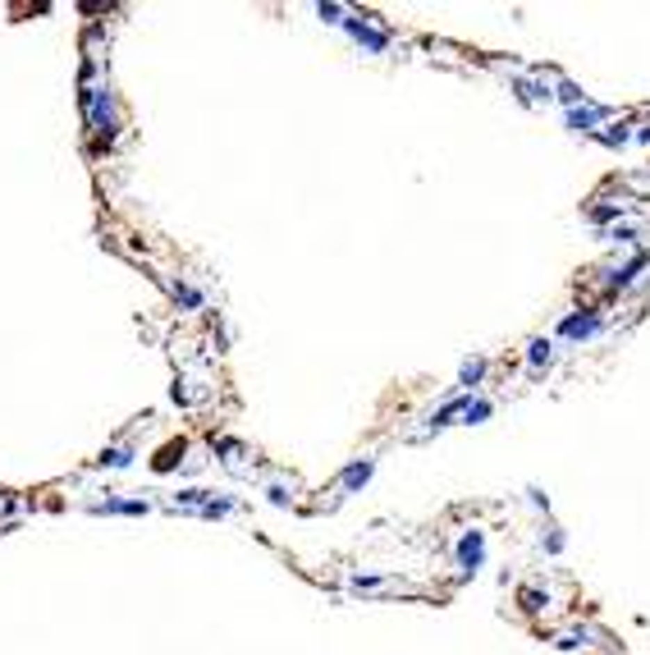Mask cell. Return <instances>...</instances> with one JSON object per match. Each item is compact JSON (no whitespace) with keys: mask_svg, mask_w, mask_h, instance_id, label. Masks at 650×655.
Wrapping results in <instances>:
<instances>
[{"mask_svg":"<svg viewBox=\"0 0 650 655\" xmlns=\"http://www.w3.org/2000/svg\"><path fill=\"white\" fill-rule=\"evenodd\" d=\"M88 115H92V124H97V133H106V138L115 133L111 101H106V92H101V88H88Z\"/></svg>","mask_w":650,"mask_h":655,"instance_id":"obj_1","label":"cell"},{"mask_svg":"<svg viewBox=\"0 0 650 655\" xmlns=\"http://www.w3.org/2000/svg\"><path fill=\"white\" fill-rule=\"evenodd\" d=\"M595 330H600V317H595V312H586V317H568L559 326V335L563 339H591Z\"/></svg>","mask_w":650,"mask_h":655,"instance_id":"obj_2","label":"cell"},{"mask_svg":"<svg viewBox=\"0 0 650 655\" xmlns=\"http://www.w3.org/2000/svg\"><path fill=\"white\" fill-rule=\"evenodd\" d=\"M458 559H463L467 573L481 564V532H467V536H463V546H458Z\"/></svg>","mask_w":650,"mask_h":655,"instance_id":"obj_3","label":"cell"},{"mask_svg":"<svg viewBox=\"0 0 650 655\" xmlns=\"http://www.w3.org/2000/svg\"><path fill=\"white\" fill-rule=\"evenodd\" d=\"M366 477H371V463H353V468L343 472V491H357Z\"/></svg>","mask_w":650,"mask_h":655,"instance_id":"obj_4","label":"cell"},{"mask_svg":"<svg viewBox=\"0 0 650 655\" xmlns=\"http://www.w3.org/2000/svg\"><path fill=\"white\" fill-rule=\"evenodd\" d=\"M97 509H101V514H106V509H111V514H143L147 504L143 500H129V504H124V500H106V504H97Z\"/></svg>","mask_w":650,"mask_h":655,"instance_id":"obj_5","label":"cell"},{"mask_svg":"<svg viewBox=\"0 0 650 655\" xmlns=\"http://www.w3.org/2000/svg\"><path fill=\"white\" fill-rule=\"evenodd\" d=\"M550 358H554V344L550 339H536V344H531V367H545Z\"/></svg>","mask_w":650,"mask_h":655,"instance_id":"obj_6","label":"cell"},{"mask_svg":"<svg viewBox=\"0 0 650 655\" xmlns=\"http://www.w3.org/2000/svg\"><path fill=\"white\" fill-rule=\"evenodd\" d=\"M481 376H485V362H481V358H476V362H467V367H463V385H467V390H472V385L481 381Z\"/></svg>","mask_w":650,"mask_h":655,"instance_id":"obj_7","label":"cell"},{"mask_svg":"<svg viewBox=\"0 0 650 655\" xmlns=\"http://www.w3.org/2000/svg\"><path fill=\"white\" fill-rule=\"evenodd\" d=\"M129 449H106V454H101V463H111V468H129Z\"/></svg>","mask_w":650,"mask_h":655,"instance_id":"obj_8","label":"cell"}]
</instances>
